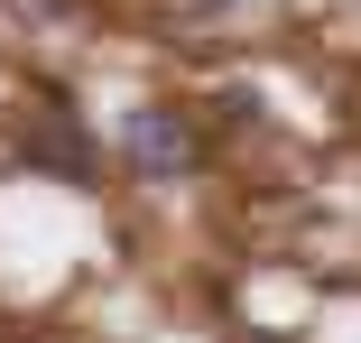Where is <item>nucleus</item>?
I'll return each mask as SVG.
<instances>
[{
	"instance_id": "1",
	"label": "nucleus",
	"mask_w": 361,
	"mask_h": 343,
	"mask_svg": "<svg viewBox=\"0 0 361 343\" xmlns=\"http://www.w3.org/2000/svg\"><path fill=\"white\" fill-rule=\"evenodd\" d=\"M121 149H130V167H139V176H185V167H195V130H185V112L149 102V112H130Z\"/></svg>"
},
{
	"instance_id": "2",
	"label": "nucleus",
	"mask_w": 361,
	"mask_h": 343,
	"mask_svg": "<svg viewBox=\"0 0 361 343\" xmlns=\"http://www.w3.org/2000/svg\"><path fill=\"white\" fill-rule=\"evenodd\" d=\"M28 158L56 167V176H93V140H84V121H75V112H47V121L28 130Z\"/></svg>"
}]
</instances>
